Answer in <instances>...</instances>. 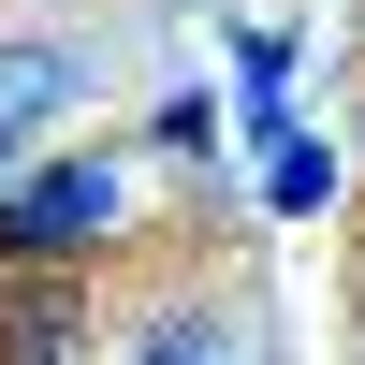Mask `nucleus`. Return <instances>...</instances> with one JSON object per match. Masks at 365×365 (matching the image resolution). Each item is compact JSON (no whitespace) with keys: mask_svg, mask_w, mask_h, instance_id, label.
Returning <instances> with one entry per match:
<instances>
[{"mask_svg":"<svg viewBox=\"0 0 365 365\" xmlns=\"http://www.w3.org/2000/svg\"><path fill=\"white\" fill-rule=\"evenodd\" d=\"M88 336V278H58V263H0V365H58Z\"/></svg>","mask_w":365,"mask_h":365,"instance_id":"3","label":"nucleus"},{"mask_svg":"<svg viewBox=\"0 0 365 365\" xmlns=\"http://www.w3.org/2000/svg\"><path fill=\"white\" fill-rule=\"evenodd\" d=\"M88 88H103V58H88L73 44V29H0V175H15V161H44V146L58 132H73V103H88Z\"/></svg>","mask_w":365,"mask_h":365,"instance_id":"2","label":"nucleus"},{"mask_svg":"<svg viewBox=\"0 0 365 365\" xmlns=\"http://www.w3.org/2000/svg\"><path fill=\"white\" fill-rule=\"evenodd\" d=\"M132 365H249V336L205 322V307H175V322H146V336H132Z\"/></svg>","mask_w":365,"mask_h":365,"instance_id":"6","label":"nucleus"},{"mask_svg":"<svg viewBox=\"0 0 365 365\" xmlns=\"http://www.w3.org/2000/svg\"><path fill=\"white\" fill-rule=\"evenodd\" d=\"M351 205V161H336V132H307L292 117L278 146H263V220H336Z\"/></svg>","mask_w":365,"mask_h":365,"instance_id":"4","label":"nucleus"},{"mask_svg":"<svg viewBox=\"0 0 365 365\" xmlns=\"http://www.w3.org/2000/svg\"><path fill=\"white\" fill-rule=\"evenodd\" d=\"M146 132H161L175 161H205V146H220V88H161V103H146Z\"/></svg>","mask_w":365,"mask_h":365,"instance_id":"7","label":"nucleus"},{"mask_svg":"<svg viewBox=\"0 0 365 365\" xmlns=\"http://www.w3.org/2000/svg\"><path fill=\"white\" fill-rule=\"evenodd\" d=\"M117 234H132V175H117L103 146H44V161L0 175V263H58V278H88Z\"/></svg>","mask_w":365,"mask_h":365,"instance_id":"1","label":"nucleus"},{"mask_svg":"<svg viewBox=\"0 0 365 365\" xmlns=\"http://www.w3.org/2000/svg\"><path fill=\"white\" fill-rule=\"evenodd\" d=\"M351 336H365V292H351Z\"/></svg>","mask_w":365,"mask_h":365,"instance_id":"8","label":"nucleus"},{"mask_svg":"<svg viewBox=\"0 0 365 365\" xmlns=\"http://www.w3.org/2000/svg\"><path fill=\"white\" fill-rule=\"evenodd\" d=\"M292 73H307L292 29H234V88H220V103H234V132H249V146L292 132Z\"/></svg>","mask_w":365,"mask_h":365,"instance_id":"5","label":"nucleus"}]
</instances>
